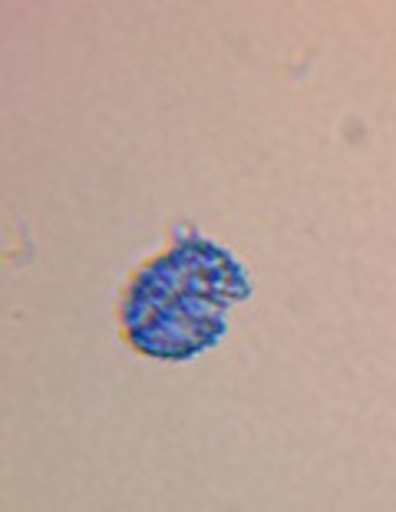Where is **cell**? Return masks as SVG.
I'll use <instances>...</instances> for the list:
<instances>
[{"label":"cell","instance_id":"cell-1","mask_svg":"<svg viewBox=\"0 0 396 512\" xmlns=\"http://www.w3.org/2000/svg\"><path fill=\"white\" fill-rule=\"evenodd\" d=\"M248 294L251 281L225 248L175 235L169 252L132 275L119 324L139 354L189 361L225 334V311Z\"/></svg>","mask_w":396,"mask_h":512}]
</instances>
